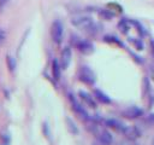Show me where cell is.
I'll return each instance as SVG.
<instances>
[{"mask_svg": "<svg viewBox=\"0 0 154 145\" xmlns=\"http://www.w3.org/2000/svg\"><path fill=\"white\" fill-rule=\"evenodd\" d=\"M90 132L95 135V138H96V140L101 144V145H112V143H113V137H112V134L107 130V129H105V128H102V127H100L99 124H91L90 126Z\"/></svg>", "mask_w": 154, "mask_h": 145, "instance_id": "obj_1", "label": "cell"}, {"mask_svg": "<svg viewBox=\"0 0 154 145\" xmlns=\"http://www.w3.org/2000/svg\"><path fill=\"white\" fill-rule=\"evenodd\" d=\"M78 80L82 81V82L85 83V85H90V86H91V85L95 83L96 77H95L94 71H93L89 66L83 65V66H81L79 70H78Z\"/></svg>", "mask_w": 154, "mask_h": 145, "instance_id": "obj_2", "label": "cell"}, {"mask_svg": "<svg viewBox=\"0 0 154 145\" xmlns=\"http://www.w3.org/2000/svg\"><path fill=\"white\" fill-rule=\"evenodd\" d=\"M72 24L78 27V28H82L87 31H96V24L93 22L91 18L89 17H77V18H73L72 19Z\"/></svg>", "mask_w": 154, "mask_h": 145, "instance_id": "obj_3", "label": "cell"}, {"mask_svg": "<svg viewBox=\"0 0 154 145\" xmlns=\"http://www.w3.org/2000/svg\"><path fill=\"white\" fill-rule=\"evenodd\" d=\"M63 35H64V28H63L61 22L60 21H54L52 23V27H51V36H52V40L55 44H60L63 41Z\"/></svg>", "mask_w": 154, "mask_h": 145, "instance_id": "obj_4", "label": "cell"}, {"mask_svg": "<svg viewBox=\"0 0 154 145\" xmlns=\"http://www.w3.org/2000/svg\"><path fill=\"white\" fill-rule=\"evenodd\" d=\"M69 99H70V102H71V105H72V109H73V111L82 118V120H84V121H87V120H89V115H88V112H87V110L77 102V99L75 98V95L72 94V93H70L69 94Z\"/></svg>", "mask_w": 154, "mask_h": 145, "instance_id": "obj_5", "label": "cell"}, {"mask_svg": "<svg viewBox=\"0 0 154 145\" xmlns=\"http://www.w3.org/2000/svg\"><path fill=\"white\" fill-rule=\"evenodd\" d=\"M143 115V110L138 106H129L122 111V116L128 120H135Z\"/></svg>", "mask_w": 154, "mask_h": 145, "instance_id": "obj_6", "label": "cell"}, {"mask_svg": "<svg viewBox=\"0 0 154 145\" xmlns=\"http://www.w3.org/2000/svg\"><path fill=\"white\" fill-rule=\"evenodd\" d=\"M76 47L79 52H82L83 54H90L94 52V45L87 40H78L76 41Z\"/></svg>", "mask_w": 154, "mask_h": 145, "instance_id": "obj_7", "label": "cell"}, {"mask_svg": "<svg viewBox=\"0 0 154 145\" xmlns=\"http://www.w3.org/2000/svg\"><path fill=\"white\" fill-rule=\"evenodd\" d=\"M71 62V48L69 46L64 47L63 52H61V57H60V66L61 69H67V66L70 65Z\"/></svg>", "mask_w": 154, "mask_h": 145, "instance_id": "obj_8", "label": "cell"}, {"mask_svg": "<svg viewBox=\"0 0 154 145\" xmlns=\"http://www.w3.org/2000/svg\"><path fill=\"white\" fill-rule=\"evenodd\" d=\"M123 134H124L125 138L129 139V140H136V139L141 135L138 128H137V127H134V126H126L125 129L123 130Z\"/></svg>", "mask_w": 154, "mask_h": 145, "instance_id": "obj_9", "label": "cell"}, {"mask_svg": "<svg viewBox=\"0 0 154 145\" xmlns=\"http://www.w3.org/2000/svg\"><path fill=\"white\" fill-rule=\"evenodd\" d=\"M105 124H106L108 128H112V129H114V130H117V132H120V133H123V130H124L125 127H126L123 122H120L119 120H116V118L106 120V121H105Z\"/></svg>", "mask_w": 154, "mask_h": 145, "instance_id": "obj_10", "label": "cell"}, {"mask_svg": "<svg viewBox=\"0 0 154 145\" xmlns=\"http://www.w3.org/2000/svg\"><path fill=\"white\" fill-rule=\"evenodd\" d=\"M78 95H79V98H81L89 108H93V109L96 108V102L94 100V98H93L89 93H87V92H84V91H79V92H78Z\"/></svg>", "mask_w": 154, "mask_h": 145, "instance_id": "obj_11", "label": "cell"}, {"mask_svg": "<svg viewBox=\"0 0 154 145\" xmlns=\"http://www.w3.org/2000/svg\"><path fill=\"white\" fill-rule=\"evenodd\" d=\"M94 97L99 103H102V104H109L111 103V98L100 89H94Z\"/></svg>", "mask_w": 154, "mask_h": 145, "instance_id": "obj_12", "label": "cell"}, {"mask_svg": "<svg viewBox=\"0 0 154 145\" xmlns=\"http://www.w3.org/2000/svg\"><path fill=\"white\" fill-rule=\"evenodd\" d=\"M60 63L57 60V59H54L53 62H52V74H53V77L55 79V80H59L60 79Z\"/></svg>", "mask_w": 154, "mask_h": 145, "instance_id": "obj_13", "label": "cell"}, {"mask_svg": "<svg viewBox=\"0 0 154 145\" xmlns=\"http://www.w3.org/2000/svg\"><path fill=\"white\" fill-rule=\"evenodd\" d=\"M6 62H7V66H8L10 71H13V70L16 69V65H17L16 59H14L12 56H7V57H6Z\"/></svg>", "mask_w": 154, "mask_h": 145, "instance_id": "obj_14", "label": "cell"}, {"mask_svg": "<svg viewBox=\"0 0 154 145\" xmlns=\"http://www.w3.org/2000/svg\"><path fill=\"white\" fill-rule=\"evenodd\" d=\"M66 123H67V128H69V130L71 132V133H73V134H77L78 133V128L76 127V124L73 123V121L71 120V118H66Z\"/></svg>", "mask_w": 154, "mask_h": 145, "instance_id": "obj_15", "label": "cell"}, {"mask_svg": "<svg viewBox=\"0 0 154 145\" xmlns=\"http://www.w3.org/2000/svg\"><path fill=\"white\" fill-rule=\"evenodd\" d=\"M118 28L120 29V31H122L123 34H126V33L129 31V24H128V21H126V19H122V21L119 22V24H118Z\"/></svg>", "mask_w": 154, "mask_h": 145, "instance_id": "obj_16", "label": "cell"}, {"mask_svg": "<svg viewBox=\"0 0 154 145\" xmlns=\"http://www.w3.org/2000/svg\"><path fill=\"white\" fill-rule=\"evenodd\" d=\"M100 14H101L105 19H111V18L114 17V13L111 12V11H108V10H102V11H100Z\"/></svg>", "mask_w": 154, "mask_h": 145, "instance_id": "obj_17", "label": "cell"}, {"mask_svg": "<svg viewBox=\"0 0 154 145\" xmlns=\"http://www.w3.org/2000/svg\"><path fill=\"white\" fill-rule=\"evenodd\" d=\"M0 139H1L2 145H8V144H10V140H11L10 135H8V134H5V133H2V134H1Z\"/></svg>", "mask_w": 154, "mask_h": 145, "instance_id": "obj_18", "label": "cell"}, {"mask_svg": "<svg viewBox=\"0 0 154 145\" xmlns=\"http://www.w3.org/2000/svg\"><path fill=\"white\" fill-rule=\"evenodd\" d=\"M5 39H6V33L2 29H0V45H2V42L5 41Z\"/></svg>", "mask_w": 154, "mask_h": 145, "instance_id": "obj_19", "label": "cell"}, {"mask_svg": "<svg viewBox=\"0 0 154 145\" xmlns=\"http://www.w3.org/2000/svg\"><path fill=\"white\" fill-rule=\"evenodd\" d=\"M7 2H8V0H0V12H1L2 8L7 5Z\"/></svg>", "mask_w": 154, "mask_h": 145, "instance_id": "obj_20", "label": "cell"}, {"mask_svg": "<svg viewBox=\"0 0 154 145\" xmlns=\"http://www.w3.org/2000/svg\"><path fill=\"white\" fill-rule=\"evenodd\" d=\"M150 46H152V52L154 54V40H150Z\"/></svg>", "mask_w": 154, "mask_h": 145, "instance_id": "obj_21", "label": "cell"}, {"mask_svg": "<svg viewBox=\"0 0 154 145\" xmlns=\"http://www.w3.org/2000/svg\"><path fill=\"white\" fill-rule=\"evenodd\" d=\"M93 145H101L100 143H95V144H93Z\"/></svg>", "mask_w": 154, "mask_h": 145, "instance_id": "obj_22", "label": "cell"}, {"mask_svg": "<svg viewBox=\"0 0 154 145\" xmlns=\"http://www.w3.org/2000/svg\"><path fill=\"white\" fill-rule=\"evenodd\" d=\"M119 145H125V144H119Z\"/></svg>", "mask_w": 154, "mask_h": 145, "instance_id": "obj_23", "label": "cell"}, {"mask_svg": "<svg viewBox=\"0 0 154 145\" xmlns=\"http://www.w3.org/2000/svg\"><path fill=\"white\" fill-rule=\"evenodd\" d=\"M153 145H154V143H153Z\"/></svg>", "mask_w": 154, "mask_h": 145, "instance_id": "obj_24", "label": "cell"}]
</instances>
